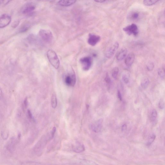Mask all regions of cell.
Masks as SVG:
<instances>
[{
	"mask_svg": "<svg viewBox=\"0 0 165 165\" xmlns=\"http://www.w3.org/2000/svg\"><path fill=\"white\" fill-rule=\"evenodd\" d=\"M47 56L51 65L55 68L59 69L60 65V61L58 56L55 52L52 50H49L48 51Z\"/></svg>",
	"mask_w": 165,
	"mask_h": 165,
	"instance_id": "6da1fadb",
	"label": "cell"
},
{
	"mask_svg": "<svg viewBox=\"0 0 165 165\" xmlns=\"http://www.w3.org/2000/svg\"><path fill=\"white\" fill-rule=\"evenodd\" d=\"M39 35L41 39L46 43H50L53 39L52 34L49 30L41 29L39 31Z\"/></svg>",
	"mask_w": 165,
	"mask_h": 165,
	"instance_id": "7a4b0ae2",
	"label": "cell"
},
{
	"mask_svg": "<svg viewBox=\"0 0 165 165\" xmlns=\"http://www.w3.org/2000/svg\"><path fill=\"white\" fill-rule=\"evenodd\" d=\"M80 61L82 69L86 71L89 70L91 68L93 63V59L90 56H87L81 58Z\"/></svg>",
	"mask_w": 165,
	"mask_h": 165,
	"instance_id": "3957f363",
	"label": "cell"
},
{
	"mask_svg": "<svg viewBox=\"0 0 165 165\" xmlns=\"http://www.w3.org/2000/svg\"><path fill=\"white\" fill-rule=\"evenodd\" d=\"M123 30L128 35H133L137 36L139 33V31L137 26L135 24H132L123 28Z\"/></svg>",
	"mask_w": 165,
	"mask_h": 165,
	"instance_id": "277c9868",
	"label": "cell"
},
{
	"mask_svg": "<svg viewBox=\"0 0 165 165\" xmlns=\"http://www.w3.org/2000/svg\"><path fill=\"white\" fill-rule=\"evenodd\" d=\"M119 46V44L117 42L113 44L106 51L105 55L106 57L108 59L112 58L118 49Z\"/></svg>",
	"mask_w": 165,
	"mask_h": 165,
	"instance_id": "5b68a950",
	"label": "cell"
},
{
	"mask_svg": "<svg viewBox=\"0 0 165 165\" xmlns=\"http://www.w3.org/2000/svg\"><path fill=\"white\" fill-rule=\"evenodd\" d=\"M64 82L67 86H74L76 82V77L75 73L73 72L66 75Z\"/></svg>",
	"mask_w": 165,
	"mask_h": 165,
	"instance_id": "8992f818",
	"label": "cell"
},
{
	"mask_svg": "<svg viewBox=\"0 0 165 165\" xmlns=\"http://www.w3.org/2000/svg\"><path fill=\"white\" fill-rule=\"evenodd\" d=\"M11 16L8 14H4L0 17V28L6 27L11 22Z\"/></svg>",
	"mask_w": 165,
	"mask_h": 165,
	"instance_id": "52a82bcc",
	"label": "cell"
},
{
	"mask_svg": "<svg viewBox=\"0 0 165 165\" xmlns=\"http://www.w3.org/2000/svg\"><path fill=\"white\" fill-rule=\"evenodd\" d=\"M35 9L34 5L32 4H28L23 7L22 9V12L24 15L29 16L32 15Z\"/></svg>",
	"mask_w": 165,
	"mask_h": 165,
	"instance_id": "ba28073f",
	"label": "cell"
},
{
	"mask_svg": "<svg viewBox=\"0 0 165 165\" xmlns=\"http://www.w3.org/2000/svg\"><path fill=\"white\" fill-rule=\"evenodd\" d=\"M103 120L102 119L93 123L91 126L92 130L96 133L100 132L102 127Z\"/></svg>",
	"mask_w": 165,
	"mask_h": 165,
	"instance_id": "9c48e42d",
	"label": "cell"
},
{
	"mask_svg": "<svg viewBox=\"0 0 165 165\" xmlns=\"http://www.w3.org/2000/svg\"><path fill=\"white\" fill-rule=\"evenodd\" d=\"M100 39L99 36L94 34H90L88 40V43L90 45L94 46L99 42Z\"/></svg>",
	"mask_w": 165,
	"mask_h": 165,
	"instance_id": "30bf717a",
	"label": "cell"
},
{
	"mask_svg": "<svg viewBox=\"0 0 165 165\" xmlns=\"http://www.w3.org/2000/svg\"><path fill=\"white\" fill-rule=\"evenodd\" d=\"M127 53V50L125 48H123L120 50L116 55L117 59L121 61L124 59L126 57Z\"/></svg>",
	"mask_w": 165,
	"mask_h": 165,
	"instance_id": "8fae6325",
	"label": "cell"
},
{
	"mask_svg": "<svg viewBox=\"0 0 165 165\" xmlns=\"http://www.w3.org/2000/svg\"><path fill=\"white\" fill-rule=\"evenodd\" d=\"M77 0H60L58 4L60 6L63 7H69L75 4Z\"/></svg>",
	"mask_w": 165,
	"mask_h": 165,
	"instance_id": "7c38bea8",
	"label": "cell"
},
{
	"mask_svg": "<svg viewBox=\"0 0 165 165\" xmlns=\"http://www.w3.org/2000/svg\"><path fill=\"white\" fill-rule=\"evenodd\" d=\"M135 56L132 53L128 54L125 59V62L126 65L127 66H131L133 64L134 60H135Z\"/></svg>",
	"mask_w": 165,
	"mask_h": 165,
	"instance_id": "4fadbf2b",
	"label": "cell"
},
{
	"mask_svg": "<svg viewBox=\"0 0 165 165\" xmlns=\"http://www.w3.org/2000/svg\"><path fill=\"white\" fill-rule=\"evenodd\" d=\"M85 150L84 146L82 144H79L73 148V151L77 153H80L83 152Z\"/></svg>",
	"mask_w": 165,
	"mask_h": 165,
	"instance_id": "5bb4252c",
	"label": "cell"
},
{
	"mask_svg": "<svg viewBox=\"0 0 165 165\" xmlns=\"http://www.w3.org/2000/svg\"><path fill=\"white\" fill-rule=\"evenodd\" d=\"M30 26L31 25L29 23H24L20 29V32L23 33L27 32L30 28Z\"/></svg>",
	"mask_w": 165,
	"mask_h": 165,
	"instance_id": "9a60e30c",
	"label": "cell"
},
{
	"mask_svg": "<svg viewBox=\"0 0 165 165\" xmlns=\"http://www.w3.org/2000/svg\"><path fill=\"white\" fill-rule=\"evenodd\" d=\"M122 80L125 83L128 84L130 81V74L127 72H125L122 75Z\"/></svg>",
	"mask_w": 165,
	"mask_h": 165,
	"instance_id": "2e32d148",
	"label": "cell"
},
{
	"mask_svg": "<svg viewBox=\"0 0 165 165\" xmlns=\"http://www.w3.org/2000/svg\"><path fill=\"white\" fill-rule=\"evenodd\" d=\"M149 84V81L147 78H144L141 81V85L142 87L144 89L147 88Z\"/></svg>",
	"mask_w": 165,
	"mask_h": 165,
	"instance_id": "e0dca14e",
	"label": "cell"
},
{
	"mask_svg": "<svg viewBox=\"0 0 165 165\" xmlns=\"http://www.w3.org/2000/svg\"><path fill=\"white\" fill-rule=\"evenodd\" d=\"M15 139L14 138L10 139L8 143L7 147L10 151L12 150L13 149L15 142Z\"/></svg>",
	"mask_w": 165,
	"mask_h": 165,
	"instance_id": "ac0fdd59",
	"label": "cell"
},
{
	"mask_svg": "<svg viewBox=\"0 0 165 165\" xmlns=\"http://www.w3.org/2000/svg\"><path fill=\"white\" fill-rule=\"evenodd\" d=\"M160 1V0H144L143 3L146 6H151Z\"/></svg>",
	"mask_w": 165,
	"mask_h": 165,
	"instance_id": "d6986e66",
	"label": "cell"
},
{
	"mask_svg": "<svg viewBox=\"0 0 165 165\" xmlns=\"http://www.w3.org/2000/svg\"><path fill=\"white\" fill-rule=\"evenodd\" d=\"M51 104L52 108L55 109L57 106V100L55 94H53L51 97Z\"/></svg>",
	"mask_w": 165,
	"mask_h": 165,
	"instance_id": "ffe728a7",
	"label": "cell"
},
{
	"mask_svg": "<svg viewBox=\"0 0 165 165\" xmlns=\"http://www.w3.org/2000/svg\"><path fill=\"white\" fill-rule=\"evenodd\" d=\"M119 72V69L117 67L113 68L112 71V76L113 79H116Z\"/></svg>",
	"mask_w": 165,
	"mask_h": 165,
	"instance_id": "44dd1931",
	"label": "cell"
},
{
	"mask_svg": "<svg viewBox=\"0 0 165 165\" xmlns=\"http://www.w3.org/2000/svg\"><path fill=\"white\" fill-rule=\"evenodd\" d=\"M156 138V136L154 134H152L150 136L148 139V141L146 144L148 146H150L155 139Z\"/></svg>",
	"mask_w": 165,
	"mask_h": 165,
	"instance_id": "7402d4cb",
	"label": "cell"
},
{
	"mask_svg": "<svg viewBox=\"0 0 165 165\" xmlns=\"http://www.w3.org/2000/svg\"><path fill=\"white\" fill-rule=\"evenodd\" d=\"M158 73L160 77L162 79H164L165 77V70L164 67L158 69Z\"/></svg>",
	"mask_w": 165,
	"mask_h": 165,
	"instance_id": "603a6c76",
	"label": "cell"
},
{
	"mask_svg": "<svg viewBox=\"0 0 165 165\" xmlns=\"http://www.w3.org/2000/svg\"><path fill=\"white\" fill-rule=\"evenodd\" d=\"M139 16V13L137 12H134L130 14V18L132 20H135L138 19Z\"/></svg>",
	"mask_w": 165,
	"mask_h": 165,
	"instance_id": "cb8c5ba5",
	"label": "cell"
},
{
	"mask_svg": "<svg viewBox=\"0 0 165 165\" xmlns=\"http://www.w3.org/2000/svg\"><path fill=\"white\" fill-rule=\"evenodd\" d=\"M146 69L149 71H152L154 68V64L152 62H150L146 65Z\"/></svg>",
	"mask_w": 165,
	"mask_h": 165,
	"instance_id": "d4e9b609",
	"label": "cell"
},
{
	"mask_svg": "<svg viewBox=\"0 0 165 165\" xmlns=\"http://www.w3.org/2000/svg\"><path fill=\"white\" fill-rule=\"evenodd\" d=\"M157 116V112L156 110H153L151 115V120L152 121H154L156 120Z\"/></svg>",
	"mask_w": 165,
	"mask_h": 165,
	"instance_id": "484cf974",
	"label": "cell"
},
{
	"mask_svg": "<svg viewBox=\"0 0 165 165\" xmlns=\"http://www.w3.org/2000/svg\"><path fill=\"white\" fill-rule=\"evenodd\" d=\"M20 22L19 20L15 21L12 24V27L13 28H16L19 25Z\"/></svg>",
	"mask_w": 165,
	"mask_h": 165,
	"instance_id": "4316f807",
	"label": "cell"
},
{
	"mask_svg": "<svg viewBox=\"0 0 165 165\" xmlns=\"http://www.w3.org/2000/svg\"><path fill=\"white\" fill-rule=\"evenodd\" d=\"M105 80L106 82L108 84H110L111 82V80L110 77L109 76V75L108 74H107L106 75V76L105 79Z\"/></svg>",
	"mask_w": 165,
	"mask_h": 165,
	"instance_id": "83f0119b",
	"label": "cell"
},
{
	"mask_svg": "<svg viewBox=\"0 0 165 165\" xmlns=\"http://www.w3.org/2000/svg\"><path fill=\"white\" fill-rule=\"evenodd\" d=\"M159 107L160 109H163L164 106V102L162 100L160 101L159 104Z\"/></svg>",
	"mask_w": 165,
	"mask_h": 165,
	"instance_id": "f1b7e54d",
	"label": "cell"
},
{
	"mask_svg": "<svg viewBox=\"0 0 165 165\" xmlns=\"http://www.w3.org/2000/svg\"><path fill=\"white\" fill-rule=\"evenodd\" d=\"M2 137L4 140H6L8 136V133L7 132H2Z\"/></svg>",
	"mask_w": 165,
	"mask_h": 165,
	"instance_id": "f546056e",
	"label": "cell"
},
{
	"mask_svg": "<svg viewBox=\"0 0 165 165\" xmlns=\"http://www.w3.org/2000/svg\"><path fill=\"white\" fill-rule=\"evenodd\" d=\"M28 115L29 118L30 119V120H34V119L33 118V117L32 114V113L29 110H28Z\"/></svg>",
	"mask_w": 165,
	"mask_h": 165,
	"instance_id": "4dcf8cb0",
	"label": "cell"
},
{
	"mask_svg": "<svg viewBox=\"0 0 165 165\" xmlns=\"http://www.w3.org/2000/svg\"><path fill=\"white\" fill-rule=\"evenodd\" d=\"M56 127H54L52 129V130L51 131V135L52 138L55 135V133L56 132Z\"/></svg>",
	"mask_w": 165,
	"mask_h": 165,
	"instance_id": "1f68e13d",
	"label": "cell"
},
{
	"mask_svg": "<svg viewBox=\"0 0 165 165\" xmlns=\"http://www.w3.org/2000/svg\"><path fill=\"white\" fill-rule=\"evenodd\" d=\"M117 96L118 99H119L120 101H122V95L120 91L119 90H118L117 92Z\"/></svg>",
	"mask_w": 165,
	"mask_h": 165,
	"instance_id": "d6a6232c",
	"label": "cell"
},
{
	"mask_svg": "<svg viewBox=\"0 0 165 165\" xmlns=\"http://www.w3.org/2000/svg\"><path fill=\"white\" fill-rule=\"evenodd\" d=\"M12 1V0H2V3L4 5H6Z\"/></svg>",
	"mask_w": 165,
	"mask_h": 165,
	"instance_id": "836d02e7",
	"label": "cell"
},
{
	"mask_svg": "<svg viewBox=\"0 0 165 165\" xmlns=\"http://www.w3.org/2000/svg\"><path fill=\"white\" fill-rule=\"evenodd\" d=\"M24 106L25 107H27L28 105V101L27 98H25V99L24 102Z\"/></svg>",
	"mask_w": 165,
	"mask_h": 165,
	"instance_id": "e575fe53",
	"label": "cell"
},
{
	"mask_svg": "<svg viewBox=\"0 0 165 165\" xmlns=\"http://www.w3.org/2000/svg\"><path fill=\"white\" fill-rule=\"evenodd\" d=\"M127 126L126 125H123L122 127V131H125L126 130Z\"/></svg>",
	"mask_w": 165,
	"mask_h": 165,
	"instance_id": "d590c367",
	"label": "cell"
},
{
	"mask_svg": "<svg viewBox=\"0 0 165 165\" xmlns=\"http://www.w3.org/2000/svg\"><path fill=\"white\" fill-rule=\"evenodd\" d=\"M94 1L98 3H103L105 2L106 0H94Z\"/></svg>",
	"mask_w": 165,
	"mask_h": 165,
	"instance_id": "8d00e7d4",
	"label": "cell"
},
{
	"mask_svg": "<svg viewBox=\"0 0 165 165\" xmlns=\"http://www.w3.org/2000/svg\"><path fill=\"white\" fill-rule=\"evenodd\" d=\"M2 96V90L0 89V99H1Z\"/></svg>",
	"mask_w": 165,
	"mask_h": 165,
	"instance_id": "74e56055",
	"label": "cell"
},
{
	"mask_svg": "<svg viewBox=\"0 0 165 165\" xmlns=\"http://www.w3.org/2000/svg\"><path fill=\"white\" fill-rule=\"evenodd\" d=\"M36 1H41V0H36Z\"/></svg>",
	"mask_w": 165,
	"mask_h": 165,
	"instance_id": "f35d334b",
	"label": "cell"
}]
</instances>
